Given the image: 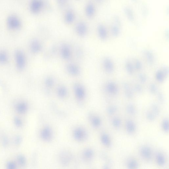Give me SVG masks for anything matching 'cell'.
<instances>
[{
    "instance_id": "obj_45",
    "label": "cell",
    "mask_w": 169,
    "mask_h": 169,
    "mask_svg": "<svg viewBox=\"0 0 169 169\" xmlns=\"http://www.w3.org/2000/svg\"><path fill=\"white\" fill-rule=\"evenodd\" d=\"M135 67L137 70H140L142 68V64L140 60H137L135 63Z\"/></svg>"
},
{
    "instance_id": "obj_9",
    "label": "cell",
    "mask_w": 169,
    "mask_h": 169,
    "mask_svg": "<svg viewBox=\"0 0 169 169\" xmlns=\"http://www.w3.org/2000/svg\"><path fill=\"white\" fill-rule=\"evenodd\" d=\"M74 91L77 99L79 101L83 100L85 96V92L83 87L80 84H76L74 86Z\"/></svg>"
},
{
    "instance_id": "obj_50",
    "label": "cell",
    "mask_w": 169,
    "mask_h": 169,
    "mask_svg": "<svg viewBox=\"0 0 169 169\" xmlns=\"http://www.w3.org/2000/svg\"><path fill=\"white\" fill-rule=\"evenodd\" d=\"M96 1L99 3H102L104 1V0H96Z\"/></svg>"
},
{
    "instance_id": "obj_17",
    "label": "cell",
    "mask_w": 169,
    "mask_h": 169,
    "mask_svg": "<svg viewBox=\"0 0 169 169\" xmlns=\"http://www.w3.org/2000/svg\"><path fill=\"white\" fill-rule=\"evenodd\" d=\"M126 129L127 132L129 134H132L136 130V126L134 121L131 120H128L126 122Z\"/></svg>"
},
{
    "instance_id": "obj_32",
    "label": "cell",
    "mask_w": 169,
    "mask_h": 169,
    "mask_svg": "<svg viewBox=\"0 0 169 169\" xmlns=\"http://www.w3.org/2000/svg\"><path fill=\"white\" fill-rule=\"evenodd\" d=\"M118 110V108L115 106H109L107 108V112L108 114L109 115H112L117 112Z\"/></svg>"
},
{
    "instance_id": "obj_12",
    "label": "cell",
    "mask_w": 169,
    "mask_h": 169,
    "mask_svg": "<svg viewBox=\"0 0 169 169\" xmlns=\"http://www.w3.org/2000/svg\"><path fill=\"white\" fill-rule=\"evenodd\" d=\"M103 66L105 70L108 73H111L114 70L113 63L109 57L105 58L103 61Z\"/></svg>"
},
{
    "instance_id": "obj_19",
    "label": "cell",
    "mask_w": 169,
    "mask_h": 169,
    "mask_svg": "<svg viewBox=\"0 0 169 169\" xmlns=\"http://www.w3.org/2000/svg\"><path fill=\"white\" fill-rule=\"evenodd\" d=\"M94 152L90 149H86L83 152V158L87 161H89L92 160L94 156Z\"/></svg>"
},
{
    "instance_id": "obj_20",
    "label": "cell",
    "mask_w": 169,
    "mask_h": 169,
    "mask_svg": "<svg viewBox=\"0 0 169 169\" xmlns=\"http://www.w3.org/2000/svg\"><path fill=\"white\" fill-rule=\"evenodd\" d=\"M123 86L124 90V93L127 98L128 99L132 98L134 96L133 92L129 84L127 83H124Z\"/></svg>"
},
{
    "instance_id": "obj_40",
    "label": "cell",
    "mask_w": 169,
    "mask_h": 169,
    "mask_svg": "<svg viewBox=\"0 0 169 169\" xmlns=\"http://www.w3.org/2000/svg\"><path fill=\"white\" fill-rule=\"evenodd\" d=\"M146 117L149 121H154L156 119V116L152 112L148 111L146 113Z\"/></svg>"
},
{
    "instance_id": "obj_2",
    "label": "cell",
    "mask_w": 169,
    "mask_h": 169,
    "mask_svg": "<svg viewBox=\"0 0 169 169\" xmlns=\"http://www.w3.org/2000/svg\"><path fill=\"white\" fill-rule=\"evenodd\" d=\"M20 19L15 15H11L8 16L6 20L8 28L12 30H16L20 29L22 26Z\"/></svg>"
},
{
    "instance_id": "obj_22",
    "label": "cell",
    "mask_w": 169,
    "mask_h": 169,
    "mask_svg": "<svg viewBox=\"0 0 169 169\" xmlns=\"http://www.w3.org/2000/svg\"><path fill=\"white\" fill-rule=\"evenodd\" d=\"M156 161L158 165L160 166L164 165L166 162L164 155L161 153H157L156 155Z\"/></svg>"
},
{
    "instance_id": "obj_5",
    "label": "cell",
    "mask_w": 169,
    "mask_h": 169,
    "mask_svg": "<svg viewBox=\"0 0 169 169\" xmlns=\"http://www.w3.org/2000/svg\"><path fill=\"white\" fill-rule=\"evenodd\" d=\"M41 139L46 142L50 141L53 137V132L52 129L48 127H46L41 130L40 133Z\"/></svg>"
},
{
    "instance_id": "obj_16",
    "label": "cell",
    "mask_w": 169,
    "mask_h": 169,
    "mask_svg": "<svg viewBox=\"0 0 169 169\" xmlns=\"http://www.w3.org/2000/svg\"><path fill=\"white\" fill-rule=\"evenodd\" d=\"M9 57L8 52L4 49L0 50V65H5L9 62Z\"/></svg>"
},
{
    "instance_id": "obj_24",
    "label": "cell",
    "mask_w": 169,
    "mask_h": 169,
    "mask_svg": "<svg viewBox=\"0 0 169 169\" xmlns=\"http://www.w3.org/2000/svg\"><path fill=\"white\" fill-rule=\"evenodd\" d=\"M60 157V162L63 164H67L70 161L71 159L70 155L68 153H64Z\"/></svg>"
},
{
    "instance_id": "obj_26",
    "label": "cell",
    "mask_w": 169,
    "mask_h": 169,
    "mask_svg": "<svg viewBox=\"0 0 169 169\" xmlns=\"http://www.w3.org/2000/svg\"><path fill=\"white\" fill-rule=\"evenodd\" d=\"M91 123L93 127H97L101 125V120L98 116H93L91 119Z\"/></svg>"
},
{
    "instance_id": "obj_10",
    "label": "cell",
    "mask_w": 169,
    "mask_h": 169,
    "mask_svg": "<svg viewBox=\"0 0 169 169\" xmlns=\"http://www.w3.org/2000/svg\"><path fill=\"white\" fill-rule=\"evenodd\" d=\"M15 107L16 111L20 114L26 113L28 109V105L24 101L17 102L15 105Z\"/></svg>"
},
{
    "instance_id": "obj_18",
    "label": "cell",
    "mask_w": 169,
    "mask_h": 169,
    "mask_svg": "<svg viewBox=\"0 0 169 169\" xmlns=\"http://www.w3.org/2000/svg\"><path fill=\"white\" fill-rule=\"evenodd\" d=\"M67 69L68 73L72 75L76 76L78 75L80 73V70L78 67L73 64L68 65Z\"/></svg>"
},
{
    "instance_id": "obj_4",
    "label": "cell",
    "mask_w": 169,
    "mask_h": 169,
    "mask_svg": "<svg viewBox=\"0 0 169 169\" xmlns=\"http://www.w3.org/2000/svg\"><path fill=\"white\" fill-rule=\"evenodd\" d=\"M73 136L76 140L81 142L86 139L88 137L87 132L81 127H78L73 131Z\"/></svg>"
},
{
    "instance_id": "obj_14",
    "label": "cell",
    "mask_w": 169,
    "mask_h": 169,
    "mask_svg": "<svg viewBox=\"0 0 169 169\" xmlns=\"http://www.w3.org/2000/svg\"><path fill=\"white\" fill-rule=\"evenodd\" d=\"M75 18V14L73 11L68 10L65 12L64 19L66 24H70L73 23Z\"/></svg>"
},
{
    "instance_id": "obj_49",
    "label": "cell",
    "mask_w": 169,
    "mask_h": 169,
    "mask_svg": "<svg viewBox=\"0 0 169 169\" xmlns=\"http://www.w3.org/2000/svg\"><path fill=\"white\" fill-rule=\"evenodd\" d=\"M134 89L138 93H141L142 92V88L139 84H136L135 86Z\"/></svg>"
},
{
    "instance_id": "obj_3",
    "label": "cell",
    "mask_w": 169,
    "mask_h": 169,
    "mask_svg": "<svg viewBox=\"0 0 169 169\" xmlns=\"http://www.w3.org/2000/svg\"><path fill=\"white\" fill-rule=\"evenodd\" d=\"M43 5L42 0H31L29 4L30 12L34 14H38L42 10Z\"/></svg>"
},
{
    "instance_id": "obj_1",
    "label": "cell",
    "mask_w": 169,
    "mask_h": 169,
    "mask_svg": "<svg viewBox=\"0 0 169 169\" xmlns=\"http://www.w3.org/2000/svg\"><path fill=\"white\" fill-rule=\"evenodd\" d=\"M14 57L17 70L19 71H23L25 68L27 64L25 54L22 50L17 49L15 51Z\"/></svg>"
},
{
    "instance_id": "obj_39",
    "label": "cell",
    "mask_w": 169,
    "mask_h": 169,
    "mask_svg": "<svg viewBox=\"0 0 169 169\" xmlns=\"http://www.w3.org/2000/svg\"><path fill=\"white\" fill-rule=\"evenodd\" d=\"M164 74L161 71H158L156 75V78L158 81L162 82L164 80Z\"/></svg>"
},
{
    "instance_id": "obj_41",
    "label": "cell",
    "mask_w": 169,
    "mask_h": 169,
    "mask_svg": "<svg viewBox=\"0 0 169 169\" xmlns=\"http://www.w3.org/2000/svg\"><path fill=\"white\" fill-rule=\"evenodd\" d=\"M17 165L16 163L13 161H9L7 163L6 167L8 169H15L17 168Z\"/></svg>"
},
{
    "instance_id": "obj_33",
    "label": "cell",
    "mask_w": 169,
    "mask_h": 169,
    "mask_svg": "<svg viewBox=\"0 0 169 169\" xmlns=\"http://www.w3.org/2000/svg\"><path fill=\"white\" fill-rule=\"evenodd\" d=\"M111 31L113 36L117 37L120 34V29L117 25H113L112 27Z\"/></svg>"
},
{
    "instance_id": "obj_42",
    "label": "cell",
    "mask_w": 169,
    "mask_h": 169,
    "mask_svg": "<svg viewBox=\"0 0 169 169\" xmlns=\"http://www.w3.org/2000/svg\"><path fill=\"white\" fill-rule=\"evenodd\" d=\"M22 137L20 135H17L15 137L14 142L15 145L16 146L20 145L22 142Z\"/></svg>"
},
{
    "instance_id": "obj_29",
    "label": "cell",
    "mask_w": 169,
    "mask_h": 169,
    "mask_svg": "<svg viewBox=\"0 0 169 169\" xmlns=\"http://www.w3.org/2000/svg\"><path fill=\"white\" fill-rule=\"evenodd\" d=\"M138 163L137 160L131 159L127 162V166L129 169H136L138 167Z\"/></svg>"
},
{
    "instance_id": "obj_47",
    "label": "cell",
    "mask_w": 169,
    "mask_h": 169,
    "mask_svg": "<svg viewBox=\"0 0 169 169\" xmlns=\"http://www.w3.org/2000/svg\"><path fill=\"white\" fill-rule=\"evenodd\" d=\"M139 78L140 81L142 83H145L147 81V77L144 74H140L139 76Z\"/></svg>"
},
{
    "instance_id": "obj_15",
    "label": "cell",
    "mask_w": 169,
    "mask_h": 169,
    "mask_svg": "<svg viewBox=\"0 0 169 169\" xmlns=\"http://www.w3.org/2000/svg\"><path fill=\"white\" fill-rule=\"evenodd\" d=\"M97 30L99 37L102 40H106L107 37L108 32L106 26L103 24H99L98 26Z\"/></svg>"
},
{
    "instance_id": "obj_30",
    "label": "cell",
    "mask_w": 169,
    "mask_h": 169,
    "mask_svg": "<svg viewBox=\"0 0 169 169\" xmlns=\"http://www.w3.org/2000/svg\"><path fill=\"white\" fill-rule=\"evenodd\" d=\"M145 55L147 60L149 64H153L154 62V58L152 52L149 51H146L145 52Z\"/></svg>"
},
{
    "instance_id": "obj_43",
    "label": "cell",
    "mask_w": 169,
    "mask_h": 169,
    "mask_svg": "<svg viewBox=\"0 0 169 169\" xmlns=\"http://www.w3.org/2000/svg\"><path fill=\"white\" fill-rule=\"evenodd\" d=\"M57 3L60 7H63L67 4L68 0H56Z\"/></svg>"
},
{
    "instance_id": "obj_7",
    "label": "cell",
    "mask_w": 169,
    "mask_h": 169,
    "mask_svg": "<svg viewBox=\"0 0 169 169\" xmlns=\"http://www.w3.org/2000/svg\"><path fill=\"white\" fill-rule=\"evenodd\" d=\"M105 90L107 93L112 95H116L118 92L117 86L113 82H108L105 86Z\"/></svg>"
},
{
    "instance_id": "obj_37",
    "label": "cell",
    "mask_w": 169,
    "mask_h": 169,
    "mask_svg": "<svg viewBox=\"0 0 169 169\" xmlns=\"http://www.w3.org/2000/svg\"><path fill=\"white\" fill-rule=\"evenodd\" d=\"M162 128L165 132H168L169 131V121L168 119H165L163 121L162 124Z\"/></svg>"
},
{
    "instance_id": "obj_34",
    "label": "cell",
    "mask_w": 169,
    "mask_h": 169,
    "mask_svg": "<svg viewBox=\"0 0 169 169\" xmlns=\"http://www.w3.org/2000/svg\"><path fill=\"white\" fill-rule=\"evenodd\" d=\"M152 112H153L156 116H159L160 113V110L158 106L155 104L151 105Z\"/></svg>"
},
{
    "instance_id": "obj_25",
    "label": "cell",
    "mask_w": 169,
    "mask_h": 169,
    "mask_svg": "<svg viewBox=\"0 0 169 169\" xmlns=\"http://www.w3.org/2000/svg\"><path fill=\"white\" fill-rule=\"evenodd\" d=\"M67 91L65 87L63 86H60L58 88L57 91V94L60 98H64L67 95Z\"/></svg>"
},
{
    "instance_id": "obj_11",
    "label": "cell",
    "mask_w": 169,
    "mask_h": 169,
    "mask_svg": "<svg viewBox=\"0 0 169 169\" xmlns=\"http://www.w3.org/2000/svg\"><path fill=\"white\" fill-rule=\"evenodd\" d=\"M96 9L95 5L92 2L88 3L85 8L86 15L89 19L93 18L95 16Z\"/></svg>"
},
{
    "instance_id": "obj_21",
    "label": "cell",
    "mask_w": 169,
    "mask_h": 169,
    "mask_svg": "<svg viewBox=\"0 0 169 169\" xmlns=\"http://www.w3.org/2000/svg\"><path fill=\"white\" fill-rule=\"evenodd\" d=\"M61 52L63 57L65 59H68L70 57L71 52L70 49L66 45L63 46Z\"/></svg>"
},
{
    "instance_id": "obj_23",
    "label": "cell",
    "mask_w": 169,
    "mask_h": 169,
    "mask_svg": "<svg viewBox=\"0 0 169 169\" xmlns=\"http://www.w3.org/2000/svg\"><path fill=\"white\" fill-rule=\"evenodd\" d=\"M101 141L104 145L109 147L111 145V140L109 136L106 134H102L101 137Z\"/></svg>"
},
{
    "instance_id": "obj_51",
    "label": "cell",
    "mask_w": 169,
    "mask_h": 169,
    "mask_svg": "<svg viewBox=\"0 0 169 169\" xmlns=\"http://www.w3.org/2000/svg\"><path fill=\"white\" fill-rule=\"evenodd\" d=\"M104 167V168L108 169L109 168V166L107 165H105Z\"/></svg>"
},
{
    "instance_id": "obj_27",
    "label": "cell",
    "mask_w": 169,
    "mask_h": 169,
    "mask_svg": "<svg viewBox=\"0 0 169 169\" xmlns=\"http://www.w3.org/2000/svg\"><path fill=\"white\" fill-rule=\"evenodd\" d=\"M126 111L129 114L134 115L136 113V109L133 104H129L127 105L126 107Z\"/></svg>"
},
{
    "instance_id": "obj_35",
    "label": "cell",
    "mask_w": 169,
    "mask_h": 169,
    "mask_svg": "<svg viewBox=\"0 0 169 169\" xmlns=\"http://www.w3.org/2000/svg\"><path fill=\"white\" fill-rule=\"evenodd\" d=\"M2 144L4 148H7L9 145V140L7 136L4 135L2 137Z\"/></svg>"
},
{
    "instance_id": "obj_36",
    "label": "cell",
    "mask_w": 169,
    "mask_h": 169,
    "mask_svg": "<svg viewBox=\"0 0 169 169\" xmlns=\"http://www.w3.org/2000/svg\"><path fill=\"white\" fill-rule=\"evenodd\" d=\"M126 69L127 73L129 74L132 75L133 73V67L131 62H127L126 63Z\"/></svg>"
},
{
    "instance_id": "obj_6",
    "label": "cell",
    "mask_w": 169,
    "mask_h": 169,
    "mask_svg": "<svg viewBox=\"0 0 169 169\" xmlns=\"http://www.w3.org/2000/svg\"><path fill=\"white\" fill-rule=\"evenodd\" d=\"M77 34L81 37H83L87 34L88 27L86 24L84 22H80L77 24L76 27Z\"/></svg>"
},
{
    "instance_id": "obj_44",
    "label": "cell",
    "mask_w": 169,
    "mask_h": 169,
    "mask_svg": "<svg viewBox=\"0 0 169 169\" xmlns=\"http://www.w3.org/2000/svg\"><path fill=\"white\" fill-rule=\"evenodd\" d=\"M149 89L151 93L152 94L156 93L157 92V88L155 84H151L150 86Z\"/></svg>"
},
{
    "instance_id": "obj_31",
    "label": "cell",
    "mask_w": 169,
    "mask_h": 169,
    "mask_svg": "<svg viewBox=\"0 0 169 169\" xmlns=\"http://www.w3.org/2000/svg\"><path fill=\"white\" fill-rule=\"evenodd\" d=\"M121 119L119 117L114 118L112 121V125L116 128H118L121 126Z\"/></svg>"
},
{
    "instance_id": "obj_38",
    "label": "cell",
    "mask_w": 169,
    "mask_h": 169,
    "mask_svg": "<svg viewBox=\"0 0 169 169\" xmlns=\"http://www.w3.org/2000/svg\"><path fill=\"white\" fill-rule=\"evenodd\" d=\"M14 122L15 125L17 127L20 128L23 126V121L20 118L17 117V116H16L14 118Z\"/></svg>"
},
{
    "instance_id": "obj_28",
    "label": "cell",
    "mask_w": 169,
    "mask_h": 169,
    "mask_svg": "<svg viewBox=\"0 0 169 169\" xmlns=\"http://www.w3.org/2000/svg\"><path fill=\"white\" fill-rule=\"evenodd\" d=\"M17 162L22 167H24L27 164V159L25 157L22 155H19L17 157Z\"/></svg>"
},
{
    "instance_id": "obj_46",
    "label": "cell",
    "mask_w": 169,
    "mask_h": 169,
    "mask_svg": "<svg viewBox=\"0 0 169 169\" xmlns=\"http://www.w3.org/2000/svg\"><path fill=\"white\" fill-rule=\"evenodd\" d=\"M46 84L47 86L49 87H52L54 84V80L51 78L47 79L46 81Z\"/></svg>"
},
{
    "instance_id": "obj_13",
    "label": "cell",
    "mask_w": 169,
    "mask_h": 169,
    "mask_svg": "<svg viewBox=\"0 0 169 169\" xmlns=\"http://www.w3.org/2000/svg\"><path fill=\"white\" fill-rule=\"evenodd\" d=\"M30 51L33 53L37 54L39 52L41 49V46L39 41L37 40H32L30 44Z\"/></svg>"
},
{
    "instance_id": "obj_48",
    "label": "cell",
    "mask_w": 169,
    "mask_h": 169,
    "mask_svg": "<svg viewBox=\"0 0 169 169\" xmlns=\"http://www.w3.org/2000/svg\"><path fill=\"white\" fill-rule=\"evenodd\" d=\"M157 99L160 103L163 104L164 102V98L163 94L159 93L157 94Z\"/></svg>"
},
{
    "instance_id": "obj_8",
    "label": "cell",
    "mask_w": 169,
    "mask_h": 169,
    "mask_svg": "<svg viewBox=\"0 0 169 169\" xmlns=\"http://www.w3.org/2000/svg\"><path fill=\"white\" fill-rule=\"evenodd\" d=\"M140 155L143 158L147 160L151 159L152 151L150 147L145 145L141 147L140 150Z\"/></svg>"
}]
</instances>
